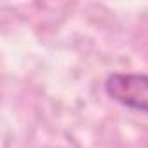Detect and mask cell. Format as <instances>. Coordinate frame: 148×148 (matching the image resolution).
Here are the masks:
<instances>
[{"mask_svg": "<svg viewBox=\"0 0 148 148\" xmlns=\"http://www.w3.org/2000/svg\"><path fill=\"white\" fill-rule=\"evenodd\" d=\"M105 92L115 103L148 113V75L143 73H112L105 82Z\"/></svg>", "mask_w": 148, "mask_h": 148, "instance_id": "1", "label": "cell"}]
</instances>
